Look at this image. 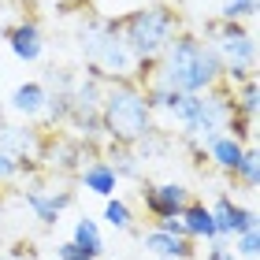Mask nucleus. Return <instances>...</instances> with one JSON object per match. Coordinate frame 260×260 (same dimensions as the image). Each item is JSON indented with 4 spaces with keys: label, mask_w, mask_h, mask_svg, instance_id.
Segmentation results:
<instances>
[{
    "label": "nucleus",
    "mask_w": 260,
    "mask_h": 260,
    "mask_svg": "<svg viewBox=\"0 0 260 260\" xmlns=\"http://www.w3.org/2000/svg\"><path fill=\"white\" fill-rule=\"evenodd\" d=\"M216 82H223V63H219L216 49L201 34L179 30L171 38V45L160 52L149 86L179 89V93H208Z\"/></svg>",
    "instance_id": "obj_1"
},
{
    "label": "nucleus",
    "mask_w": 260,
    "mask_h": 260,
    "mask_svg": "<svg viewBox=\"0 0 260 260\" xmlns=\"http://www.w3.org/2000/svg\"><path fill=\"white\" fill-rule=\"evenodd\" d=\"M152 126H156L152 108L145 104V93H141V86L134 78L104 82V93H101V130H104V141L134 149Z\"/></svg>",
    "instance_id": "obj_2"
},
{
    "label": "nucleus",
    "mask_w": 260,
    "mask_h": 260,
    "mask_svg": "<svg viewBox=\"0 0 260 260\" xmlns=\"http://www.w3.org/2000/svg\"><path fill=\"white\" fill-rule=\"evenodd\" d=\"M78 49L86 56V67L101 71L104 82L112 78H130L134 71V56H130L123 34H119V15H97V11H86V19L78 22Z\"/></svg>",
    "instance_id": "obj_3"
},
{
    "label": "nucleus",
    "mask_w": 260,
    "mask_h": 260,
    "mask_svg": "<svg viewBox=\"0 0 260 260\" xmlns=\"http://www.w3.org/2000/svg\"><path fill=\"white\" fill-rule=\"evenodd\" d=\"M179 30H186L179 4H145V8L119 15V34H123L130 56H134V63L160 60V52L171 45V38Z\"/></svg>",
    "instance_id": "obj_4"
},
{
    "label": "nucleus",
    "mask_w": 260,
    "mask_h": 260,
    "mask_svg": "<svg viewBox=\"0 0 260 260\" xmlns=\"http://www.w3.org/2000/svg\"><path fill=\"white\" fill-rule=\"evenodd\" d=\"M234 112V86L223 78L208 93H186L171 119L182 126V138H197L201 145H208L216 134H227V119Z\"/></svg>",
    "instance_id": "obj_5"
},
{
    "label": "nucleus",
    "mask_w": 260,
    "mask_h": 260,
    "mask_svg": "<svg viewBox=\"0 0 260 260\" xmlns=\"http://www.w3.org/2000/svg\"><path fill=\"white\" fill-rule=\"evenodd\" d=\"M201 38H205L212 49H216L219 63H223V78L231 86L253 78V67H256V41L245 22H227V19H205L201 22Z\"/></svg>",
    "instance_id": "obj_6"
},
{
    "label": "nucleus",
    "mask_w": 260,
    "mask_h": 260,
    "mask_svg": "<svg viewBox=\"0 0 260 260\" xmlns=\"http://www.w3.org/2000/svg\"><path fill=\"white\" fill-rule=\"evenodd\" d=\"M141 205L152 219H168V216H182V208L193 201V190L182 182H141Z\"/></svg>",
    "instance_id": "obj_7"
},
{
    "label": "nucleus",
    "mask_w": 260,
    "mask_h": 260,
    "mask_svg": "<svg viewBox=\"0 0 260 260\" xmlns=\"http://www.w3.org/2000/svg\"><path fill=\"white\" fill-rule=\"evenodd\" d=\"M22 205H26L30 212H34V219L41 223V227H56L60 223V216L75 205V190H45L41 182H30L26 190H22Z\"/></svg>",
    "instance_id": "obj_8"
},
{
    "label": "nucleus",
    "mask_w": 260,
    "mask_h": 260,
    "mask_svg": "<svg viewBox=\"0 0 260 260\" xmlns=\"http://www.w3.org/2000/svg\"><path fill=\"white\" fill-rule=\"evenodd\" d=\"M4 41H8V49H11L15 60L38 63L41 52H45V30H41L38 15H22V19L11 22V26H4Z\"/></svg>",
    "instance_id": "obj_9"
},
{
    "label": "nucleus",
    "mask_w": 260,
    "mask_h": 260,
    "mask_svg": "<svg viewBox=\"0 0 260 260\" xmlns=\"http://www.w3.org/2000/svg\"><path fill=\"white\" fill-rule=\"evenodd\" d=\"M212 208V219H216V231H219V238H234V234H242V231H249L256 227V212L253 208H245L238 205L231 193H219L216 197V205H208Z\"/></svg>",
    "instance_id": "obj_10"
},
{
    "label": "nucleus",
    "mask_w": 260,
    "mask_h": 260,
    "mask_svg": "<svg viewBox=\"0 0 260 260\" xmlns=\"http://www.w3.org/2000/svg\"><path fill=\"white\" fill-rule=\"evenodd\" d=\"M138 238H141V249L152 253V256L197 260V242H193V238H175V234H164V231H156V227L138 231Z\"/></svg>",
    "instance_id": "obj_11"
},
{
    "label": "nucleus",
    "mask_w": 260,
    "mask_h": 260,
    "mask_svg": "<svg viewBox=\"0 0 260 260\" xmlns=\"http://www.w3.org/2000/svg\"><path fill=\"white\" fill-rule=\"evenodd\" d=\"M38 138H41V130L38 123L26 126V123H8V119H0V152H8V156H34L38 160Z\"/></svg>",
    "instance_id": "obj_12"
},
{
    "label": "nucleus",
    "mask_w": 260,
    "mask_h": 260,
    "mask_svg": "<svg viewBox=\"0 0 260 260\" xmlns=\"http://www.w3.org/2000/svg\"><path fill=\"white\" fill-rule=\"evenodd\" d=\"M75 179L82 182V190L97 193V197H115V190H119V175L112 171V164L104 156H93L86 168H82Z\"/></svg>",
    "instance_id": "obj_13"
},
{
    "label": "nucleus",
    "mask_w": 260,
    "mask_h": 260,
    "mask_svg": "<svg viewBox=\"0 0 260 260\" xmlns=\"http://www.w3.org/2000/svg\"><path fill=\"white\" fill-rule=\"evenodd\" d=\"M182 231H186V238H193V242H216L219 238V231H216V219H212V208L205 205V201H190V205L182 208Z\"/></svg>",
    "instance_id": "obj_14"
},
{
    "label": "nucleus",
    "mask_w": 260,
    "mask_h": 260,
    "mask_svg": "<svg viewBox=\"0 0 260 260\" xmlns=\"http://www.w3.org/2000/svg\"><path fill=\"white\" fill-rule=\"evenodd\" d=\"M11 112L19 115L22 123H38L41 112H45V86L41 82H19L15 89H11Z\"/></svg>",
    "instance_id": "obj_15"
},
{
    "label": "nucleus",
    "mask_w": 260,
    "mask_h": 260,
    "mask_svg": "<svg viewBox=\"0 0 260 260\" xmlns=\"http://www.w3.org/2000/svg\"><path fill=\"white\" fill-rule=\"evenodd\" d=\"M205 152H208V164H212V168L223 171V175L231 179V175L238 171L242 156H245V145H242V141H234L231 134H216V138L205 145Z\"/></svg>",
    "instance_id": "obj_16"
},
{
    "label": "nucleus",
    "mask_w": 260,
    "mask_h": 260,
    "mask_svg": "<svg viewBox=\"0 0 260 260\" xmlns=\"http://www.w3.org/2000/svg\"><path fill=\"white\" fill-rule=\"evenodd\" d=\"M101 156L112 164V171L119 175L126 182H141V175H145V164L138 160V152L130 145H112V141H104L101 145Z\"/></svg>",
    "instance_id": "obj_17"
},
{
    "label": "nucleus",
    "mask_w": 260,
    "mask_h": 260,
    "mask_svg": "<svg viewBox=\"0 0 260 260\" xmlns=\"http://www.w3.org/2000/svg\"><path fill=\"white\" fill-rule=\"evenodd\" d=\"M171 149H175V138H171L164 126H152L149 134L134 145V152H138V160H141V164H164Z\"/></svg>",
    "instance_id": "obj_18"
},
{
    "label": "nucleus",
    "mask_w": 260,
    "mask_h": 260,
    "mask_svg": "<svg viewBox=\"0 0 260 260\" xmlns=\"http://www.w3.org/2000/svg\"><path fill=\"white\" fill-rule=\"evenodd\" d=\"M71 245H75V249H82L86 256H93V260H101V256H104V238H101V227H97V223H93L89 216L75 219V231H71Z\"/></svg>",
    "instance_id": "obj_19"
},
{
    "label": "nucleus",
    "mask_w": 260,
    "mask_h": 260,
    "mask_svg": "<svg viewBox=\"0 0 260 260\" xmlns=\"http://www.w3.org/2000/svg\"><path fill=\"white\" fill-rule=\"evenodd\" d=\"M104 219H108V227L119 231V234H138L134 208H130L123 197H104Z\"/></svg>",
    "instance_id": "obj_20"
},
{
    "label": "nucleus",
    "mask_w": 260,
    "mask_h": 260,
    "mask_svg": "<svg viewBox=\"0 0 260 260\" xmlns=\"http://www.w3.org/2000/svg\"><path fill=\"white\" fill-rule=\"evenodd\" d=\"M256 168H260L256 149H253V145H245V156H242V164H238V171L231 175V182H234V186H242L245 193H253V190H256Z\"/></svg>",
    "instance_id": "obj_21"
},
{
    "label": "nucleus",
    "mask_w": 260,
    "mask_h": 260,
    "mask_svg": "<svg viewBox=\"0 0 260 260\" xmlns=\"http://www.w3.org/2000/svg\"><path fill=\"white\" fill-rule=\"evenodd\" d=\"M253 15H256V0H223L216 19H227V22H249Z\"/></svg>",
    "instance_id": "obj_22"
},
{
    "label": "nucleus",
    "mask_w": 260,
    "mask_h": 260,
    "mask_svg": "<svg viewBox=\"0 0 260 260\" xmlns=\"http://www.w3.org/2000/svg\"><path fill=\"white\" fill-rule=\"evenodd\" d=\"M234 245V256H245V260H256V253H260V234H256V227H249V231H242V234H234L231 238Z\"/></svg>",
    "instance_id": "obj_23"
},
{
    "label": "nucleus",
    "mask_w": 260,
    "mask_h": 260,
    "mask_svg": "<svg viewBox=\"0 0 260 260\" xmlns=\"http://www.w3.org/2000/svg\"><path fill=\"white\" fill-rule=\"evenodd\" d=\"M182 149L193 156V160H190L193 168H197V171H205V164H208V152H205V145H201L197 138H182Z\"/></svg>",
    "instance_id": "obj_24"
},
{
    "label": "nucleus",
    "mask_w": 260,
    "mask_h": 260,
    "mask_svg": "<svg viewBox=\"0 0 260 260\" xmlns=\"http://www.w3.org/2000/svg\"><path fill=\"white\" fill-rule=\"evenodd\" d=\"M205 260H238V256H234V249H231V242H227V238H216V242H208Z\"/></svg>",
    "instance_id": "obj_25"
},
{
    "label": "nucleus",
    "mask_w": 260,
    "mask_h": 260,
    "mask_svg": "<svg viewBox=\"0 0 260 260\" xmlns=\"http://www.w3.org/2000/svg\"><path fill=\"white\" fill-rule=\"evenodd\" d=\"M97 4L101 0H56V11H60V15H75V11H89Z\"/></svg>",
    "instance_id": "obj_26"
},
{
    "label": "nucleus",
    "mask_w": 260,
    "mask_h": 260,
    "mask_svg": "<svg viewBox=\"0 0 260 260\" xmlns=\"http://www.w3.org/2000/svg\"><path fill=\"white\" fill-rule=\"evenodd\" d=\"M56 260H93V256H86L82 249H75L71 242H60V245H56Z\"/></svg>",
    "instance_id": "obj_27"
},
{
    "label": "nucleus",
    "mask_w": 260,
    "mask_h": 260,
    "mask_svg": "<svg viewBox=\"0 0 260 260\" xmlns=\"http://www.w3.org/2000/svg\"><path fill=\"white\" fill-rule=\"evenodd\" d=\"M8 256H11V260H38V256L30 253V245H26V242H19V245H15V249H11Z\"/></svg>",
    "instance_id": "obj_28"
},
{
    "label": "nucleus",
    "mask_w": 260,
    "mask_h": 260,
    "mask_svg": "<svg viewBox=\"0 0 260 260\" xmlns=\"http://www.w3.org/2000/svg\"><path fill=\"white\" fill-rule=\"evenodd\" d=\"M0 260H11V256H8V253H0Z\"/></svg>",
    "instance_id": "obj_29"
},
{
    "label": "nucleus",
    "mask_w": 260,
    "mask_h": 260,
    "mask_svg": "<svg viewBox=\"0 0 260 260\" xmlns=\"http://www.w3.org/2000/svg\"><path fill=\"white\" fill-rule=\"evenodd\" d=\"M156 260H175V256H156Z\"/></svg>",
    "instance_id": "obj_30"
},
{
    "label": "nucleus",
    "mask_w": 260,
    "mask_h": 260,
    "mask_svg": "<svg viewBox=\"0 0 260 260\" xmlns=\"http://www.w3.org/2000/svg\"><path fill=\"white\" fill-rule=\"evenodd\" d=\"M0 190H4V186H0ZM0 201H4V193H0Z\"/></svg>",
    "instance_id": "obj_31"
}]
</instances>
